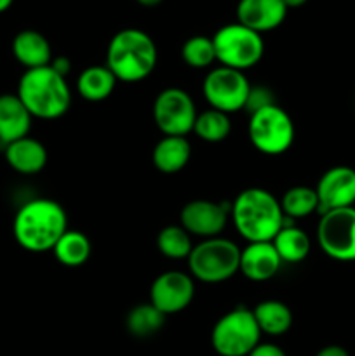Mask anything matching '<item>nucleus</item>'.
I'll return each instance as SVG.
<instances>
[{"label":"nucleus","instance_id":"nucleus-1","mask_svg":"<svg viewBox=\"0 0 355 356\" xmlns=\"http://www.w3.org/2000/svg\"><path fill=\"white\" fill-rule=\"evenodd\" d=\"M68 229V216L51 198H35L21 205L14 216L13 233L21 249L33 254L49 252Z\"/></svg>","mask_w":355,"mask_h":356},{"label":"nucleus","instance_id":"nucleus-2","mask_svg":"<svg viewBox=\"0 0 355 356\" xmlns=\"http://www.w3.org/2000/svg\"><path fill=\"white\" fill-rule=\"evenodd\" d=\"M230 218L237 233L249 243L271 242L285 225L278 198L263 188L240 191L230 204Z\"/></svg>","mask_w":355,"mask_h":356},{"label":"nucleus","instance_id":"nucleus-3","mask_svg":"<svg viewBox=\"0 0 355 356\" xmlns=\"http://www.w3.org/2000/svg\"><path fill=\"white\" fill-rule=\"evenodd\" d=\"M16 94L31 117L40 120L61 118L72 104L66 79L51 65L26 70L21 75Z\"/></svg>","mask_w":355,"mask_h":356},{"label":"nucleus","instance_id":"nucleus-4","mask_svg":"<svg viewBox=\"0 0 355 356\" xmlns=\"http://www.w3.org/2000/svg\"><path fill=\"white\" fill-rule=\"evenodd\" d=\"M159 52L153 38L138 28H124L111 37L106 49V66L115 79L125 83L141 82L152 75Z\"/></svg>","mask_w":355,"mask_h":356},{"label":"nucleus","instance_id":"nucleus-5","mask_svg":"<svg viewBox=\"0 0 355 356\" xmlns=\"http://www.w3.org/2000/svg\"><path fill=\"white\" fill-rule=\"evenodd\" d=\"M187 261L194 280L221 284L239 273L240 249L232 240L214 236L194 245Z\"/></svg>","mask_w":355,"mask_h":356},{"label":"nucleus","instance_id":"nucleus-6","mask_svg":"<svg viewBox=\"0 0 355 356\" xmlns=\"http://www.w3.org/2000/svg\"><path fill=\"white\" fill-rule=\"evenodd\" d=\"M212 42L219 66L239 72L256 66L265 54L263 37L240 23H230L219 28Z\"/></svg>","mask_w":355,"mask_h":356},{"label":"nucleus","instance_id":"nucleus-7","mask_svg":"<svg viewBox=\"0 0 355 356\" xmlns=\"http://www.w3.org/2000/svg\"><path fill=\"white\" fill-rule=\"evenodd\" d=\"M261 343V330L253 309L244 306L225 313L214 323L211 346L219 356H247Z\"/></svg>","mask_w":355,"mask_h":356},{"label":"nucleus","instance_id":"nucleus-8","mask_svg":"<svg viewBox=\"0 0 355 356\" xmlns=\"http://www.w3.org/2000/svg\"><path fill=\"white\" fill-rule=\"evenodd\" d=\"M294 134L292 118L278 104L249 115L247 136L251 145L263 155L275 156L285 153L294 143Z\"/></svg>","mask_w":355,"mask_h":356},{"label":"nucleus","instance_id":"nucleus-9","mask_svg":"<svg viewBox=\"0 0 355 356\" xmlns=\"http://www.w3.org/2000/svg\"><path fill=\"white\" fill-rule=\"evenodd\" d=\"M317 242L331 259L341 263L355 261V207L336 209L320 214Z\"/></svg>","mask_w":355,"mask_h":356},{"label":"nucleus","instance_id":"nucleus-10","mask_svg":"<svg viewBox=\"0 0 355 356\" xmlns=\"http://www.w3.org/2000/svg\"><path fill=\"white\" fill-rule=\"evenodd\" d=\"M251 83L244 72L218 66L205 75L202 82V94L212 110L230 115L244 110Z\"/></svg>","mask_w":355,"mask_h":356},{"label":"nucleus","instance_id":"nucleus-11","mask_svg":"<svg viewBox=\"0 0 355 356\" xmlns=\"http://www.w3.org/2000/svg\"><path fill=\"white\" fill-rule=\"evenodd\" d=\"M197 108L187 90L167 87L153 101V122L164 136H181L194 132Z\"/></svg>","mask_w":355,"mask_h":356},{"label":"nucleus","instance_id":"nucleus-12","mask_svg":"<svg viewBox=\"0 0 355 356\" xmlns=\"http://www.w3.org/2000/svg\"><path fill=\"white\" fill-rule=\"evenodd\" d=\"M195 296V282L183 271H164L150 287V302L164 315H174L191 305Z\"/></svg>","mask_w":355,"mask_h":356},{"label":"nucleus","instance_id":"nucleus-13","mask_svg":"<svg viewBox=\"0 0 355 356\" xmlns=\"http://www.w3.org/2000/svg\"><path fill=\"white\" fill-rule=\"evenodd\" d=\"M230 218V204L211 200H191L181 209V226L190 235L214 238L225 229Z\"/></svg>","mask_w":355,"mask_h":356},{"label":"nucleus","instance_id":"nucleus-14","mask_svg":"<svg viewBox=\"0 0 355 356\" xmlns=\"http://www.w3.org/2000/svg\"><path fill=\"white\" fill-rule=\"evenodd\" d=\"M319 212L354 207L355 204V169L347 165L331 167L317 183Z\"/></svg>","mask_w":355,"mask_h":356},{"label":"nucleus","instance_id":"nucleus-15","mask_svg":"<svg viewBox=\"0 0 355 356\" xmlns=\"http://www.w3.org/2000/svg\"><path fill=\"white\" fill-rule=\"evenodd\" d=\"M287 10L282 0H240L237 3V23L263 35L281 26Z\"/></svg>","mask_w":355,"mask_h":356},{"label":"nucleus","instance_id":"nucleus-16","mask_svg":"<svg viewBox=\"0 0 355 356\" xmlns=\"http://www.w3.org/2000/svg\"><path fill=\"white\" fill-rule=\"evenodd\" d=\"M281 266L282 259L271 242H253L240 250L239 271L251 282L271 280Z\"/></svg>","mask_w":355,"mask_h":356},{"label":"nucleus","instance_id":"nucleus-17","mask_svg":"<svg viewBox=\"0 0 355 356\" xmlns=\"http://www.w3.org/2000/svg\"><path fill=\"white\" fill-rule=\"evenodd\" d=\"M33 117L17 94H0V143L9 145L26 138Z\"/></svg>","mask_w":355,"mask_h":356},{"label":"nucleus","instance_id":"nucleus-18","mask_svg":"<svg viewBox=\"0 0 355 356\" xmlns=\"http://www.w3.org/2000/svg\"><path fill=\"white\" fill-rule=\"evenodd\" d=\"M3 155L10 169L24 176L40 172L47 165V149L40 141L30 136L6 145Z\"/></svg>","mask_w":355,"mask_h":356},{"label":"nucleus","instance_id":"nucleus-19","mask_svg":"<svg viewBox=\"0 0 355 356\" xmlns=\"http://www.w3.org/2000/svg\"><path fill=\"white\" fill-rule=\"evenodd\" d=\"M13 54L26 70L51 65L52 49L47 38L37 30H23L14 37Z\"/></svg>","mask_w":355,"mask_h":356},{"label":"nucleus","instance_id":"nucleus-20","mask_svg":"<svg viewBox=\"0 0 355 356\" xmlns=\"http://www.w3.org/2000/svg\"><path fill=\"white\" fill-rule=\"evenodd\" d=\"M191 159V145L181 136H164L152 153L153 165L162 174H176L188 165Z\"/></svg>","mask_w":355,"mask_h":356},{"label":"nucleus","instance_id":"nucleus-21","mask_svg":"<svg viewBox=\"0 0 355 356\" xmlns=\"http://www.w3.org/2000/svg\"><path fill=\"white\" fill-rule=\"evenodd\" d=\"M117 82L118 80L115 79V75L108 70L106 65L87 66L77 79V90L86 101L100 103V101L108 99L111 96Z\"/></svg>","mask_w":355,"mask_h":356},{"label":"nucleus","instance_id":"nucleus-22","mask_svg":"<svg viewBox=\"0 0 355 356\" xmlns=\"http://www.w3.org/2000/svg\"><path fill=\"white\" fill-rule=\"evenodd\" d=\"M253 315L261 334L271 337L284 336L292 325V312L285 302L277 301V299L258 302L256 308L253 309Z\"/></svg>","mask_w":355,"mask_h":356},{"label":"nucleus","instance_id":"nucleus-23","mask_svg":"<svg viewBox=\"0 0 355 356\" xmlns=\"http://www.w3.org/2000/svg\"><path fill=\"white\" fill-rule=\"evenodd\" d=\"M271 243H274L282 263H301L306 259L310 249H312L308 235L301 228L292 225L282 226L281 232L271 240Z\"/></svg>","mask_w":355,"mask_h":356},{"label":"nucleus","instance_id":"nucleus-24","mask_svg":"<svg viewBox=\"0 0 355 356\" xmlns=\"http://www.w3.org/2000/svg\"><path fill=\"white\" fill-rule=\"evenodd\" d=\"M90 240L86 233L77 229H66L65 235L58 240L52 252L59 264L66 268H79L90 257Z\"/></svg>","mask_w":355,"mask_h":356},{"label":"nucleus","instance_id":"nucleus-25","mask_svg":"<svg viewBox=\"0 0 355 356\" xmlns=\"http://www.w3.org/2000/svg\"><path fill=\"white\" fill-rule=\"evenodd\" d=\"M282 214L285 219H301L306 216L319 212V198L315 188L292 186L282 195L281 200Z\"/></svg>","mask_w":355,"mask_h":356},{"label":"nucleus","instance_id":"nucleus-26","mask_svg":"<svg viewBox=\"0 0 355 356\" xmlns=\"http://www.w3.org/2000/svg\"><path fill=\"white\" fill-rule=\"evenodd\" d=\"M194 132L205 143H221L232 132V122L226 113L209 108L202 113H197Z\"/></svg>","mask_w":355,"mask_h":356},{"label":"nucleus","instance_id":"nucleus-27","mask_svg":"<svg viewBox=\"0 0 355 356\" xmlns=\"http://www.w3.org/2000/svg\"><path fill=\"white\" fill-rule=\"evenodd\" d=\"M166 323V315L160 313L152 302L134 306L125 318L127 330L134 337H150L159 332Z\"/></svg>","mask_w":355,"mask_h":356},{"label":"nucleus","instance_id":"nucleus-28","mask_svg":"<svg viewBox=\"0 0 355 356\" xmlns=\"http://www.w3.org/2000/svg\"><path fill=\"white\" fill-rule=\"evenodd\" d=\"M157 249L169 259H188L194 249L191 235L181 225H169L157 235Z\"/></svg>","mask_w":355,"mask_h":356},{"label":"nucleus","instance_id":"nucleus-29","mask_svg":"<svg viewBox=\"0 0 355 356\" xmlns=\"http://www.w3.org/2000/svg\"><path fill=\"white\" fill-rule=\"evenodd\" d=\"M181 58L190 68H207L216 61V51L212 37L194 35L181 47Z\"/></svg>","mask_w":355,"mask_h":356},{"label":"nucleus","instance_id":"nucleus-30","mask_svg":"<svg viewBox=\"0 0 355 356\" xmlns=\"http://www.w3.org/2000/svg\"><path fill=\"white\" fill-rule=\"evenodd\" d=\"M271 104H277V103H275L274 92H271L268 87H265V86L253 87L251 86L249 96H247L244 110H246L249 115H253V113H256V111L263 110V108L271 106Z\"/></svg>","mask_w":355,"mask_h":356},{"label":"nucleus","instance_id":"nucleus-31","mask_svg":"<svg viewBox=\"0 0 355 356\" xmlns=\"http://www.w3.org/2000/svg\"><path fill=\"white\" fill-rule=\"evenodd\" d=\"M247 356H285L284 350L274 343H260Z\"/></svg>","mask_w":355,"mask_h":356},{"label":"nucleus","instance_id":"nucleus-32","mask_svg":"<svg viewBox=\"0 0 355 356\" xmlns=\"http://www.w3.org/2000/svg\"><path fill=\"white\" fill-rule=\"evenodd\" d=\"M315 356H350L343 346H338V344H329V346H324L322 350L317 351Z\"/></svg>","mask_w":355,"mask_h":356},{"label":"nucleus","instance_id":"nucleus-33","mask_svg":"<svg viewBox=\"0 0 355 356\" xmlns=\"http://www.w3.org/2000/svg\"><path fill=\"white\" fill-rule=\"evenodd\" d=\"M51 66L63 76L70 72V61L66 58H52Z\"/></svg>","mask_w":355,"mask_h":356},{"label":"nucleus","instance_id":"nucleus-34","mask_svg":"<svg viewBox=\"0 0 355 356\" xmlns=\"http://www.w3.org/2000/svg\"><path fill=\"white\" fill-rule=\"evenodd\" d=\"M282 2L285 3V7H287V9H298V7L305 6L308 0H282Z\"/></svg>","mask_w":355,"mask_h":356},{"label":"nucleus","instance_id":"nucleus-35","mask_svg":"<svg viewBox=\"0 0 355 356\" xmlns=\"http://www.w3.org/2000/svg\"><path fill=\"white\" fill-rule=\"evenodd\" d=\"M13 2L14 0H0V14L6 13V10L13 6Z\"/></svg>","mask_w":355,"mask_h":356},{"label":"nucleus","instance_id":"nucleus-36","mask_svg":"<svg viewBox=\"0 0 355 356\" xmlns=\"http://www.w3.org/2000/svg\"><path fill=\"white\" fill-rule=\"evenodd\" d=\"M136 2L141 3V6H145V7H153V6H157V3L162 2V0H136Z\"/></svg>","mask_w":355,"mask_h":356}]
</instances>
